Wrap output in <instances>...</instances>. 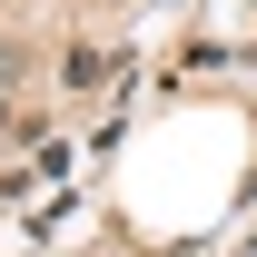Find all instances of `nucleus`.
<instances>
[{"instance_id":"1","label":"nucleus","mask_w":257,"mask_h":257,"mask_svg":"<svg viewBox=\"0 0 257 257\" xmlns=\"http://www.w3.org/2000/svg\"><path fill=\"white\" fill-rule=\"evenodd\" d=\"M20 79H30V50L0 40V128H20V119H10V89H20Z\"/></svg>"},{"instance_id":"2","label":"nucleus","mask_w":257,"mask_h":257,"mask_svg":"<svg viewBox=\"0 0 257 257\" xmlns=\"http://www.w3.org/2000/svg\"><path fill=\"white\" fill-rule=\"evenodd\" d=\"M60 79H69V89H99V79H109V60H99V50H69Z\"/></svg>"}]
</instances>
